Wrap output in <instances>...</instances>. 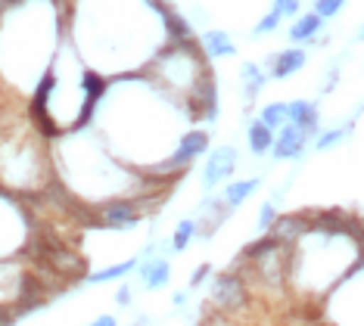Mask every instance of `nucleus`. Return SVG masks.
Masks as SVG:
<instances>
[{
	"label": "nucleus",
	"instance_id": "f257e3e1",
	"mask_svg": "<svg viewBox=\"0 0 364 326\" xmlns=\"http://www.w3.org/2000/svg\"><path fill=\"white\" fill-rule=\"evenodd\" d=\"M209 302L215 308H221V311H228V314H240V311H246L252 302H255V295H252V289L246 286V280L240 277L237 271H221V273H215L212 283H209Z\"/></svg>",
	"mask_w": 364,
	"mask_h": 326
},
{
	"label": "nucleus",
	"instance_id": "f03ea898",
	"mask_svg": "<svg viewBox=\"0 0 364 326\" xmlns=\"http://www.w3.org/2000/svg\"><path fill=\"white\" fill-rule=\"evenodd\" d=\"M146 217V205L144 199H128V196H119V199H109L97 208V221L100 227L106 230H134L140 221Z\"/></svg>",
	"mask_w": 364,
	"mask_h": 326
},
{
	"label": "nucleus",
	"instance_id": "7ed1b4c3",
	"mask_svg": "<svg viewBox=\"0 0 364 326\" xmlns=\"http://www.w3.org/2000/svg\"><path fill=\"white\" fill-rule=\"evenodd\" d=\"M240 165V156L234 146H215L209 158H205V168H203V190L205 193H212L215 187H221V183H228L234 178Z\"/></svg>",
	"mask_w": 364,
	"mask_h": 326
},
{
	"label": "nucleus",
	"instance_id": "20e7f679",
	"mask_svg": "<svg viewBox=\"0 0 364 326\" xmlns=\"http://www.w3.org/2000/svg\"><path fill=\"white\" fill-rule=\"evenodd\" d=\"M230 214H234V208H230L225 199H215L212 193H205V199L196 205V212H193L196 237H200V239H212L215 233H218L230 221Z\"/></svg>",
	"mask_w": 364,
	"mask_h": 326
},
{
	"label": "nucleus",
	"instance_id": "39448f33",
	"mask_svg": "<svg viewBox=\"0 0 364 326\" xmlns=\"http://www.w3.org/2000/svg\"><path fill=\"white\" fill-rule=\"evenodd\" d=\"M311 227H314V212H287V214H277V221L271 224V237L287 242V246H296L302 242L305 237H311Z\"/></svg>",
	"mask_w": 364,
	"mask_h": 326
},
{
	"label": "nucleus",
	"instance_id": "423d86ee",
	"mask_svg": "<svg viewBox=\"0 0 364 326\" xmlns=\"http://www.w3.org/2000/svg\"><path fill=\"white\" fill-rule=\"evenodd\" d=\"M311 140L305 137V134L296 128V124H284L277 134H274V146H271V156L277 158V162H296V158H302V153L309 149Z\"/></svg>",
	"mask_w": 364,
	"mask_h": 326
},
{
	"label": "nucleus",
	"instance_id": "0eeeda50",
	"mask_svg": "<svg viewBox=\"0 0 364 326\" xmlns=\"http://www.w3.org/2000/svg\"><path fill=\"white\" fill-rule=\"evenodd\" d=\"M287 112H289V124H296L309 140H314L321 134L318 103H311V99H293V103H287Z\"/></svg>",
	"mask_w": 364,
	"mask_h": 326
},
{
	"label": "nucleus",
	"instance_id": "6e6552de",
	"mask_svg": "<svg viewBox=\"0 0 364 326\" xmlns=\"http://www.w3.org/2000/svg\"><path fill=\"white\" fill-rule=\"evenodd\" d=\"M309 63V53H305L302 47H287V50H280V53H274V63H271V69L268 75L271 78H289V75H296V72H302V65Z\"/></svg>",
	"mask_w": 364,
	"mask_h": 326
},
{
	"label": "nucleus",
	"instance_id": "1a4fd4ad",
	"mask_svg": "<svg viewBox=\"0 0 364 326\" xmlns=\"http://www.w3.org/2000/svg\"><path fill=\"white\" fill-rule=\"evenodd\" d=\"M168 280H171V261L168 258H150V261L140 258V283H144L146 289H162Z\"/></svg>",
	"mask_w": 364,
	"mask_h": 326
},
{
	"label": "nucleus",
	"instance_id": "9d476101",
	"mask_svg": "<svg viewBox=\"0 0 364 326\" xmlns=\"http://www.w3.org/2000/svg\"><path fill=\"white\" fill-rule=\"evenodd\" d=\"M321 25H324L321 16L299 13L296 16V22L289 25V40H296V44H314V38L321 35Z\"/></svg>",
	"mask_w": 364,
	"mask_h": 326
},
{
	"label": "nucleus",
	"instance_id": "9b49d317",
	"mask_svg": "<svg viewBox=\"0 0 364 326\" xmlns=\"http://www.w3.org/2000/svg\"><path fill=\"white\" fill-rule=\"evenodd\" d=\"M200 44L205 50V56H212V60H228V56L237 53V44L230 40V35H228V31H218V28L205 31Z\"/></svg>",
	"mask_w": 364,
	"mask_h": 326
},
{
	"label": "nucleus",
	"instance_id": "f8f14e48",
	"mask_svg": "<svg viewBox=\"0 0 364 326\" xmlns=\"http://www.w3.org/2000/svg\"><path fill=\"white\" fill-rule=\"evenodd\" d=\"M246 140H250V153L252 156H271V146H274V131L264 128V124L255 119L246 128Z\"/></svg>",
	"mask_w": 364,
	"mask_h": 326
},
{
	"label": "nucleus",
	"instance_id": "ddd939ff",
	"mask_svg": "<svg viewBox=\"0 0 364 326\" xmlns=\"http://www.w3.org/2000/svg\"><path fill=\"white\" fill-rule=\"evenodd\" d=\"M259 178H246V180H230L228 187H225V193H221V199L230 205V208H237V205H243L246 199H250L255 190H259Z\"/></svg>",
	"mask_w": 364,
	"mask_h": 326
},
{
	"label": "nucleus",
	"instance_id": "4468645a",
	"mask_svg": "<svg viewBox=\"0 0 364 326\" xmlns=\"http://www.w3.org/2000/svg\"><path fill=\"white\" fill-rule=\"evenodd\" d=\"M162 22H165V38H168V40H187V38H193V28H190V22L184 19V16H178L175 10L165 13Z\"/></svg>",
	"mask_w": 364,
	"mask_h": 326
},
{
	"label": "nucleus",
	"instance_id": "2eb2a0df",
	"mask_svg": "<svg viewBox=\"0 0 364 326\" xmlns=\"http://www.w3.org/2000/svg\"><path fill=\"white\" fill-rule=\"evenodd\" d=\"M259 121L264 124V128H271V131L277 134V131L289 121L287 103H268V106H262V109H259Z\"/></svg>",
	"mask_w": 364,
	"mask_h": 326
},
{
	"label": "nucleus",
	"instance_id": "dca6fc26",
	"mask_svg": "<svg viewBox=\"0 0 364 326\" xmlns=\"http://www.w3.org/2000/svg\"><path fill=\"white\" fill-rule=\"evenodd\" d=\"M137 264H140L137 258H128V261H122V264H112V267H103V271L90 273L87 283H109V280H122V277H128V273L134 271Z\"/></svg>",
	"mask_w": 364,
	"mask_h": 326
},
{
	"label": "nucleus",
	"instance_id": "f3484780",
	"mask_svg": "<svg viewBox=\"0 0 364 326\" xmlns=\"http://www.w3.org/2000/svg\"><path fill=\"white\" fill-rule=\"evenodd\" d=\"M352 134V124H346V128H330V131H321L318 137L311 140L314 143V153H327V149H333V146H339L346 137Z\"/></svg>",
	"mask_w": 364,
	"mask_h": 326
},
{
	"label": "nucleus",
	"instance_id": "a211bd4d",
	"mask_svg": "<svg viewBox=\"0 0 364 326\" xmlns=\"http://www.w3.org/2000/svg\"><path fill=\"white\" fill-rule=\"evenodd\" d=\"M193 239H196V221H193V217H184V221H178L175 233H171V249H175V252H184V249Z\"/></svg>",
	"mask_w": 364,
	"mask_h": 326
},
{
	"label": "nucleus",
	"instance_id": "6ab92c4d",
	"mask_svg": "<svg viewBox=\"0 0 364 326\" xmlns=\"http://www.w3.org/2000/svg\"><path fill=\"white\" fill-rule=\"evenodd\" d=\"M343 6H346V0H314V16H321V19H333Z\"/></svg>",
	"mask_w": 364,
	"mask_h": 326
},
{
	"label": "nucleus",
	"instance_id": "aec40b11",
	"mask_svg": "<svg viewBox=\"0 0 364 326\" xmlns=\"http://www.w3.org/2000/svg\"><path fill=\"white\" fill-rule=\"evenodd\" d=\"M271 10H274L280 19H287V16H299L302 0H271Z\"/></svg>",
	"mask_w": 364,
	"mask_h": 326
},
{
	"label": "nucleus",
	"instance_id": "412c9836",
	"mask_svg": "<svg viewBox=\"0 0 364 326\" xmlns=\"http://www.w3.org/2000/svg\"><path fill=\"white\" fill-rule=\"evenodd\" d=\"M277 25H280V16L271 10L268 16H262L259 22H255V28H252V35L255 38H262V35H271V31H277Z\"/></svg>",
	"mask_w": 364,
	"mask_h": 326
},
{
	"label": "nucleus",
	"instance_id": "4be33fe9",
	"mask_svg": "<svg viewBox=\"0 0 364 326\" xmlns=\"http://www.w3.org/2000/svg\"><path fill=\"white\" fill-rule=\"evenodd\" d=\"M274 221H277V208H274V202H262V208H259V230H262V233H268Z\"/></svg>",
	"mask_w": 364,
	"mask_h": 326
},
{
	"label": "nucleus",
	"instance_id": "5701e85b",
	"mask_svg": "<svg viewBox=\"0 0 364 326\" xmlns=\"http://www.w3.org/2000/svg\"><path fill=\"white\" fill-rule=\"evenodd\" d=\"M209 273H212V264H200V267H196V271H193V277H190V289H196V286H200V283H203L205 277H209Z\"/></svg>",
	"mask_w": 364,
	"mask_h": 326
},
{
	"label": "nucleus",
	"instance_id": "b1692460",
	"mask_svg": "<svg viewBox=\"0 0 364 326\" xmlns=\"http://www.w3.org/2000/svg\"><path fill=\"white\" fill-rule=\"evenodd\" d=\"M259 75H264V69H259L255 63H243V69H240V78L243 81H252V78H259Z\"/></svg>",
	"mask_w": 364,
	"mask_h": 326
},
{
	"label": "nucleus",
	"instance_id": "393cba45",
	"mask_svg": "<svg viewBox=\"0 0 364 326\" xmlns=\"http://www.w3.org/2000/svg\"><path fill=\"white\" fill-rule=\"evenodd\" d=\"M115 302H119L122 308L131 305V289L128 286H119V292H115Z\"/></svg>",
	"mask_w": 364,
	"mask_h": 326
},
{
	"label": "nucleus",
	"instance_id": "a878e982",
	"mask_svg": "<svg viewBox=\"0 0 364 326\" xmlns=\"http://www.w3.org/2000/svg\"><path fill=\"white\" fill-rule=\"evenodd\" d=\"M336 78H339V65H333V69H330V75H327V81H324V94H330V90H333V85H336Z\"/></svg>",
	"mask_w": 364,
	"mask_h": 326
},
{
	"label": "nucleus",
	"instance_id": "bb28decb",
	"mask_svg": "<svg viewBox=\"0 0 364 326\" xmlns=\"http://www.w3.org/2000/svg\"><path fill=\"white\" fill-rule=\"evenodd\" d=\"M90 326H119V320H115L112 314H103V317H97V320L90 323Z\"/></svg>",
	"mask_w": 364,
	"mask_h": 326
},
{
	"label": "nucleus",
	"instance_id": "cd10ccee",
	"mask_svg": "<svg viewBox=\"0 0 364 326\" xmlns=\"http://www.w3.org/2000/svg\"><path fill=\"white\" fill-rule=\"evenodd\" d=\"M355 38H358V40H364V25H361V28H358V35H355Z\"/></svg>",
	"mask_w": 364,
	"mask_h": 326
},
{
	"label": "nucleus",
	"instance_id": "c85d7f7f",
	"mask_svg": "<svg viewBox=\"0 0 364 326\" xmlns=\"http://www.w3.org/2000/svg\"><path fill=\"white\" fill-rule=\"evenodd\" d=\"M277 326H289V323H277Z\"/></svg>",
	"mask_w": 364,
	"mask_h": 326
},
{
	"label": "nucleus",
	"instance_id": "c756f323",
	"mask_svg": "<svg viewBox=\"0 0 364 326\" xmlns=\"http://www.w3.org/2000/svg\"><path fill=\"white\" fill-rule=\"evenodd\" d=\"M134 326H140V323H134Z\"/></svg>",
	"mask_w": 364,
	"mask_h": 326
}]
</instances>
